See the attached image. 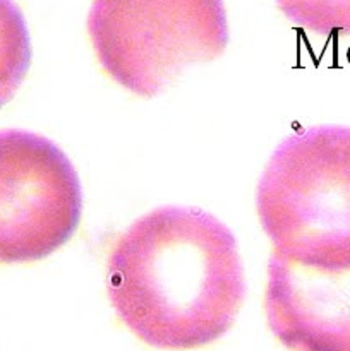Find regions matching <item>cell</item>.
<instances>
[{
	"instance_id": "6da1fadb",
	"label": "cell",
	"mask_w": 350,
	"mask_h": 351,
	"mask_svg": "<svg viewBox=\"0 0 350 351\" xmlns=\"http://www.w3.org/2000/svg\"><path fill=\"white\" fill-rule=\"evenodd\" d=\"M106 291L117 317L146 345H211L229 332L246 297L237 239L205 209H154L113 243Z\"/></svg>"
},
{
	"instance_id": "7a4b0ae2",
	"label": "cell",
	"mask_w": 350,
	"mask_h": 351,
	"mask_svg": "<svg viewBox=\"0 0 350 351\" xmlns=\"http://www.w3.org/2000/svg\"><path fill=\"white\" fill-rule=\"evenodd\" d=\"M256 209L275 252L349 269L350 127H311L281 141L257 185Z\"/></svg>"
},
{
	"instance_id": "3957f363",
	"label": "cell",
	"mask_w": 350,
	"mask_h": 351,
	"mask_svg": "<svg viewBox=\"0 0 350 351\" xmlns=\"http://www.w3.org/2000/svg\"><path fill=\"white\" fill-rule=\"evenodd\" d=\"M88 34L103 71L143 98L218 58L230 40L223 0H93Z\"/></svg>"
},
{
	"instance_id": "277c9868",
	"label": "cell",
	"mask_w": 350,
	"mask_h": 351,
	"mask_svg": "<svg viewBox=\"0 0 350 351\" xmlns=\"http://www.w3.org/2000/svg\"><path fill=\"white\" fill-rule=\"evenodd\" d=\"M82 189L67 154L27 130L0 132V263L41 261L74 237Z\"/></svg>"
},
{
	"instance_id": "5b68a950",
	"label": "cell",
	"mask_w": 350,
	"mask_h": 351,
	"mask_svg": "<svg viewBox=\"0 0 350 351\" xmlns=\"http://www.w3.org/2000/svg\"><path fill=\"white\" fill-rule=\"evenodd\" d=\"M268 326L292 351H350V267L319 269L271 254Z\"/></svg>"
},
{
	"instance_id": "8992f818",
	"label": "cell",
	"mask_w": 350,
	"mask_h": 351,
	"mask_svg": "<svg viewBox=\"0 0 350 351\" xmlns=\"http://www.w3.org/2000/svg\"><path fill=\"white\" fill-rule=\"evenodd\" d=\"M31 65L26 19L12 0H0V108L12 99Z\"/></svg>"
},
{
	"instance_id": "52a82bcc",
	"label": "cell",
	"mask_w": 350,
	"mask_h": 351,
	"mask_svg": "<svg viewBox=\"0 0 350 351\" xmlns=\"http://www.w3.org/2000/svg\"><path fill=\"white\" fill-rule=\"evenodd\" d=\"M294 24L321 36H350V0H277Z\"/></svg>"
}]
</instances>
